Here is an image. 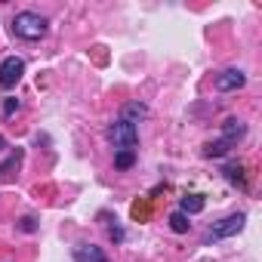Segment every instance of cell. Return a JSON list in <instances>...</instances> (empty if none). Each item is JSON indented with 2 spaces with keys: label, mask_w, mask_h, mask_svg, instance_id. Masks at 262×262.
<instances>
[{
  "label": "cell",
  "mask_w": 262,
  "mask_h": 262,
  "mask_svg": "<svg viewBox=\"0 0 262 262\" xmlns=\"http://www.w3.org/2000/svg\"><path fill=\"white\" fill-rule=\"evenodd\" d=\"M47 28H50V22H47L40 13H31V10L16 13V19H13V31H16V37H22V40H40V37L47 34Z\"/></svg>",
  "instance_id": "obj_1"
},
{
  "label": "cell",
  "mask_w": 262,
  "mask_h": 262,
  "mask_svg": "<svg viewBox=\"0 0 262 262\" xmlns=\"http://www.w3.org/2000/svg\"><path fill=\"white\" fill-rule=\"evenodd\" d=\"M108 142L114 145V151H133V148L139 145V129H136V123L117 117V120L108 126Z\"/></svg>",
  "instance_id": "obj_2"
},
{
  "label": "cell",
  "mask_w": 262,
  "mask_h": 262,
  "mask_svg": "<svg viewBox=\"0 0 262 262\" xmlns=\"http://www.w3.org/2000/svg\"><path fill=\"white\" fill-rule=\"evenodd\" d=\"M244 225H247V216H244V213H231V216H225V219H219V222H213V225L207 228L204 244H219V241H225V237H234V234L244 231Z\"/></svg>",
  "instance_id": "obj_3"
},
{
  "label": "cell",
  "mask_w": 262,
  "mask_h": 262,
  "mask_svg": "<svg viewBox=\"0 0 262 262\" xmlns=\"http://www.w3.org/2000/svg\"><path fill=\"white\" fill-rule=\"evenodd\" d=\"M25 74V62L19 56H7L0 62V90H13Z\"/></svg>",
  "instance_id": "obj_4"
},
{
  "label": "cell",
  "mask_w": 262,
  "mask_h": 262,
  "mask_svg": "<svg viewBox=\"0 0 262 262\" xmlns=\"http://www.w3.org/2000/svg\"><path fill=\"white\" fill-rule=\"evenodd\" d=\"M247 83V74L241 68H225L222 74H216V90L219 93H231V90H241Z\"/></svg>",
  "instance_id": "obj_5"
},
{
  "label": "cell",
  "mask_w": 262,
  "mask_h": 262,
  "mask_svg": "<svg viewBox=\"0 0 262 262\" xmlns=\"http://www.w3.org/2000/svg\"><path fill=\"white\" fill-rule=\"evenodd\" d=\"M247 136V123L244 120H237V117H228L225 123H222V142L228 145V148H234L241 139Z\"/></svg>",
  "instance_id": "obj_6"
},
{
  "label": "cell",
  "mask_w": 262,
  "mask_h": 262,
  "mask_svg": "<svg viewBox=\"0 0 262 262\" xmlns=\"http://www.w3.org/2000/svg\"><path fill=\"white\" fill-rule=\"evenodd\" d=\"M71 256H74V262H108L105 250L96 244H77V247H71Z\"/></svg>",
  "instance_id": "obj_7"
},
{
  "label": "cell",
  "mask_w": 262,
  "mask_h": 262,
  "mask_svg": "<svg viewBox=\"0 0 262 262\" xmlns=\"http://www.w3.org/2000/svg\"><path fill=\"white\" fill-rule=\"evenodd\" d=\"M222 173H225V179H228L231 185H237V188H247V176H244V164H237V161H228V164L222 167Z\"/></svg>",
  "instance_id": "obj_8"
},
{
  "label": "cell",
  "mask_w": 262,
  "mask_h": 262,
  "mask_svg": "<svg viewBox=\"0 0 262 262\" xmlns=\"http://www.w3.org/2000/svg\"><path fill=\"white\" fill-rule=\"evenodd\" d=\"M201 210H204V194H182V198H179V213L198 216Z\"/></svg>",
  "instance_id": "obj_9"
},
{
  "label": "cell",
  "mask_w": 262,
  "mask_h": 262,
  "mask_svg": "<svg viewBox=\"0 0 262 262\" xmlns=\"http://www.w3.org/2000/svg\"><path fill=\"white\" fill-rule=\"evenodd\" d=\"M19 164H22V148H16V151H10V158L0 164V182H7V179H13V173L19 170Z\"/></svg>",
  "instance_id": "obj_10"
},
{
  "label": "cell",
  "mask_w": 262,
  "mask_h": 262,
  "mask_svg": "<svg viewBox=\"0 0 262 262\" xmlns=\"http://www.w3.org/2000/svg\"><path fill=\"white\" fill-rule=\"evenodd\" d=\"M142 117H148V108L139 105V102H129V105L123 108V120H129V123H139Z\"/></svg>",
  "instance_id": "obj_11"
},
{
  "label": "cell",
  "mask_w": 262,
  "mask_h": 262,
  "mask_svg": "<svg viewBox=\"0 0 262 262\" xmlns=\"http://www.w3.org/2000/svg\"><path fill=\"white\" fill-rule=\"evenodd\" d=\"M170 228H173L176 234H185V231L191 228V222H188V216H185V213H179V210H176V213L170 216Z\"/></svg>",
  "instance_id": "obj_12"
},
{
  "label": "cell",
  "mask_w": 262,
  "mask_h": 262,
  "mask_svg": "<svg viewBox=\"0 0 262 262\" xmlns=\"http://www.w3.org/2000/svg\"><path fill=\"white\" fill-rule=\"evenodd\" d=\"M133 164H136V151H117L114 155V167L117 170H129Z\"/></svg>",
  "instance_id": "obj_13"
},
{
  "label": "cell",
  "mask_w": 262,
  "mask_h": 262,
  "mask_svg": "<svg viewBox=\"0 0 262 262\" xmlns=\"http://www.w3.org/2000/svg\"><path fill=\"white\" fill-rule=\"evenodd\" d=\"M204 155H207V158H222V155H228V145H225L222 139H216V142H210V145L204 148Z\"/></svg>",
  "instance_id": "obj_14"
},
{
  "label": "cell",
  "mask_w": 262,
  "mask_h": 262,
  "mask_svg": "<svg viewBox=\"0 0 262 262\" xmlns=\"http://www.w3.org/2000/svg\"><path fill=\"white\" fill-rule=\"evenodd\" d=\"M19 231H25V234H31V231H37V222H34L31 216H25V219L19 222Z\"/></svg>",
  "instance_id": "obj_15"
},
{
  "label": "cell",
  "mask_w": 262,
  "mask_h": 262,
  "mask_svg": "<svg viewBox=\"0 0 262 262\" xmlns=\"http://www.w3.org/2000/svg\"><path fill=\"white\" fill-rule=\"evenodd\" d=\"M16 111H19V99H7V102H4V114H7V117H13Z\"/></svg>",
  "instance_id": "obj_16"
},
{
  "label": "cell",
  "mask_w": 262,
  "mask_h": 262,
  "mask_svg": "<svg viewBox=\"0 0 262 262\" xmlns=\"http://www.w3.org/2000/svg\"><path fill=\"white\" fill-rule=\"evenodd\" d=\"M108 234H111L114 241H123V228H120V225H111V228H108Z\"/></svg>",
  "instance_id": "obj_17"
}]
</instances>
